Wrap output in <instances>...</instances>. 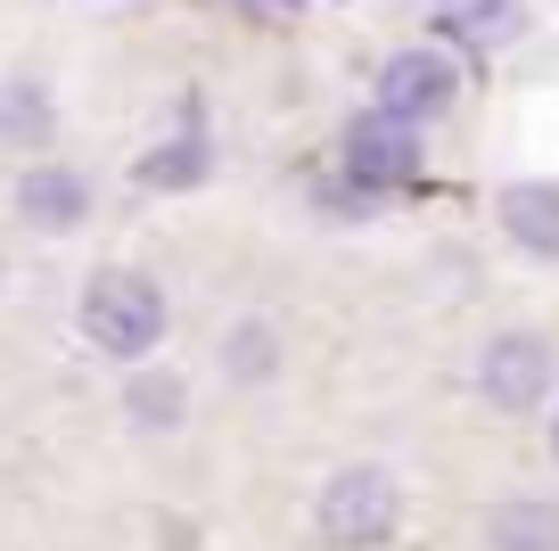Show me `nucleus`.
Returning <instances> with one entry per match:
<instances>
[{"instance_id": "obj_4", "label": "nucleus", "mask_w": 559, "mask_h": 551, "mask_svg": "<svg viewBox=\"0 0 559 551\" xmlns=\"http://www.w3.org/2000/svg\"><path fill=\"white\" fill-rule=\"evenodd\" d=\"M477 387H486V403H502V412H535V403L551 396V345L543 338H493L486 362H477Z\"/></svg>"}, {"instance_id": "obj_7", "label": "nucleus", "mask_w": 559, "mask_h": 551, "mask_svg": "<svg viewBox=\"0 0 559 551\" xmlns=\"http://www.w3.org/2000/svg\"><path fill=\"white\" fill-rule=\"evenodd\" d=\"M493 551H559V502H502L486 518Z\"/></svg>"}, {"instance_id": "obj_9", "label": "nucleus", "mask_w": 559, "mask_h": 551, "mask_svg": "<svg viewBox=\"0 0 559 551\" xmlns=\"http://www.w3.org/2000/svg\"><path fill=\"white\" fill-rule=\"evenodd\" d=\"M502 223L519 247H535V256H559V190H502Z\"/></svg>"}, {"instance_id": "obj_2", "label": "nucleus", "mask_w": 559, "mask_h": 551, "mask_svg": "<svg viewBox=\"0 0 559 551\" xmlns=\"http://www.w3.org/2000/svg\"><path fill=\"white\" fill-rule=\"evenodd\" d=\"M395 511H403V494H395L386 469H337V478L321 485V535L346 543V551L386 543V535H395Z\"/></svg>"}, {"instance_id": "obj_1", "label": "nucleus", "mask_w": 559, "mask_h": 551, "mask_svg": "<svg viewBox=\"0 0 559 551\" xmlns=\"http://www.w3.org/2000/svg\"><path fill=\"white\" fill-rule=\"evenodd\" d=\"M83 329L99 354H148V345L165 338V296L157 280H140V272H99L83 296Z\"/></svg>"}, {"instance_id": "obj_13", "label": "nucleus", "mask_w": 559, "mask_h": 551, "mask_svg": "<svg viewBox=\"0 0 559 551\" xmlns=\"http://www.w3.org/2000/svg\"><path fill=\"white\" fill-rule=\"evenodd\" d=\"M551 453H559V420H551Z\"/></svg>"}, {"instance_id": "obj_6", "label": "nucleus", "mask_w": 559, "mask_h": 551, "mask_svg": "<svg viewBox=\"0 0 559 551\" xmlns=\"http://www.w3.org/2000/svg\"><path fill=\"white\" fill-rule=\"evenodd\" d=\"M17 207L34 214L41 231H74V223H83V207H91V190H83V173L41 165V173H25V181H17Z\"/></svg>"}, {"instance_id": "obj_5", "label": "nucleus", "mask_w": 559, "mask_h": 551, "mask_svg": "<svg viewBox=\"0 0 559 551\" xmlns=\"http://www.w3.org/2000/svg\"><path fill=\"white\" fill-rule=\"evenodd\" d=\"M346 165L362 173L370 190H386V181H412L419 173V140H412V124H395V116H362L346 132Z\"/></svg>"}, {"instance_id": "obj_10", "label": "nucleus", "mask_w": 559, "mask_h": 551, "mask_svg": "<svg viewBox=\"0 0 559 551\" xmlns=\"http://www.w3.org/2000/svg\"><path fill=\"white\" fill-rule=\"evenodd\" d=\"M132 420L140 429H174L181 420V379H132Z\"/></svg>"}, {"instance_id": "obj_12", "label": "nucleus", "mask_w": 559, "mask_h": 551, "mask_svg": "<svg viewBox=\"0 0 559 551\" xmlns=\"http://www.w3.org/2000/svg\"><path fill=\"white\" fill-rule=\"evenodd\" d=\"M223 362H230V379H263L272 371V329H230Z\"/></svg>"}, {"instance_id": "obj_3", "label": "nucleus", "mask_w": 559, "mask_h": 551, "mask_svg": "<svg viewBox=\"0 0 559 551\" xmlns=\"http://www.w3.org/2000/svg\"><path fill=\"white\" fill-rule=\"evenodd\" d=\"M453 91H461L453 58H437V50H395V58L379 67V116H395V124L444 116V107H453Z\"/></svg>"}, {"instance_id": "obj_11", "label": "nucleus", "mask_w": 559, "mask_h": 551, "mask_svg": "<svg viewBox=\"0 0 559 551\" xmlns=\"http://www.w3.org/2000/svg\"><path fill=\"white\" fill-rule=\"evenodd\" d=\"M198 173H206V149H198V140H181V149H157V156H148V165H140V181H148V190H174V181H198Z\"/></svg>"}, {"instance_id": "obj_8", "label": "nucleus", "mask_w": 559, "mask_h": 551, "mask_svg": "<svg viewBox=\"0 0 559 551\" xmlns=\"http://www.w3.org/2000/svg\"><path fill=\"white\" fill-rule=\"evenodd\" d=\"M437 25L453 42H477V50H493V42L519 34V0H437Z\"/></svg>"}]
</instances>
